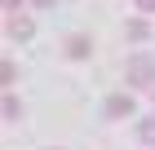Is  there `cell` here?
Returning a JSON list of instances; mask_svg holds the SVG:
<instances>
[{"label": "cell", "instance_id": "1", "mask_svg": "<svg viewBox=\"0 0 155 150\" xmlns=\"http://www.w3.org/2000/svg\"><path fill=\"white\" fill-rule=\"evenodd\" d=\"M124 80H129V88H155V58L151 53H133L124 62Z\"/></svg>", "mask_w": 155, "mask_h": 150}, {"label": "cell", "instance_id": "2", "mask_svg": "<svg viewBox=\"0 0 155 150\" xmlns=\"http://www.w3.org/2000/svg\"><path fill=\"white\" fill-rule=\"evenodd\" d=\"M62 53H67V58H71V62H84V58H89V53H93V40H89V35H84V31H71V35H67V40H62Z\"/></svg>", "mask_w": 155, "mask_h": 150}, {"label": "cell", "instance_id": "3", "mask_svg": "<svg viewBox=\"0 0 155 150\" xmlns=\"http://www.w3.org/2000/svg\"><path fill=\"white\" fill-rule=\"evenodd\" d=\"M5 35H9V40H31V35H36V22H31V18H22V13H9Z\"/></svg>", "mask_w": 155, "mask_h": 150}, {"label": "cell", "instance_id": "4", "mask_svg": "<svg viewBox=\"0 0 155 150\" xmlns=\"http://www.w3.org/2000/svg\"><path fill=\"white\" fill-rule=\"evenodd\" d=\"M102 110H107V119H129L133 115V97H129V93H111Z\"/></svg>", "mask_w": 155, "mask_h": 150}, {"label": "cell", "instance_id": "5", "mask_svg": "<svg viewBox=\"0 0 155 150\" xmlns=\"http://www.w3.org/2000/svg\"><path fill=\"white\" fill-rule=\"evenodd\" d=\"M124 35H129L133 44H142V40H151V22H146V18H133V22L124 27Z\"/></svg>", "mask_w": 155, "mask_h": 150}, {"label": "cell", "instance_id": "6", "mask_svg": "<svg viewBox=\"0 0 155 150\" xmlns=\"http://www.w3.org/2000/svg\"><path fill=\"white\" fill-rule=\"evenodd\" d=\"M18 115H22V102H18V97H13V88H9V93H5V119L13 124Z\"/></svg>", "mask_w": 155, "mask_h": 150}, {"label": "cell", "instance_id": "7", "mask_svg": "<svg viewBox=\"0 0 155 150\" xmlns=\"http://www.w3.org/2000/svg\"><path fill=\"white\" fill-rule=\"evenodd\" d=\"M137 137H142L146 146H155V115L151 119H137Z\"/></svg>", "mask_w": 155, "mask_h": 150}, {"label": "cell", "instance_id": "8", "mask_svg": "<svg viewBox=\"0 0 155 150\" xmlns=\"http://www.w3.org/2000/svg\"><path fill=\"white\" fill-rule=\"evenodd\" d=\"M137 5V13H155V0H133Z\"/></svg>", "mask_w": 155, "mask_h": 150}, {"label": "cell", "instance_id": "9", "mask_svg": "<svg viewBox=\"0 0 155 150\" xmlns=\"http://www.w3.org/2000/svg\"><path fill=\"white\" fill-rule=\"evenodd\" d=\"M18 5H22V0H5V13H18Z\"/></svg>", "mask_w": 155, "mask_h": 150}, {"label": "cell", "instance_id": "10", "mask_svg": "<svg viewBox=\"0 0 155 150\" xmlns=\"http://www.w3.org/2000/svg\"><path fill=\"white\" fill-rule=\"evenodd\" d=\"M31 5H36V9H49V5H53V0H31Z\"/></svg>", "mask_w": 155, "mask_h": 150}, {"label": "cell", "instance_id": "11", "mask_svg": "<svg viewBox=\"0 0 155 150\" xmlns=\"http://www.w3.org/2000/svg\"><path fill=\"white\" fill-rule=\"evenodd\" d=\"M151 102H155V88H151Z\"/></svg>", "mask_w": 155, "mask_h": 150}]
</instances>
